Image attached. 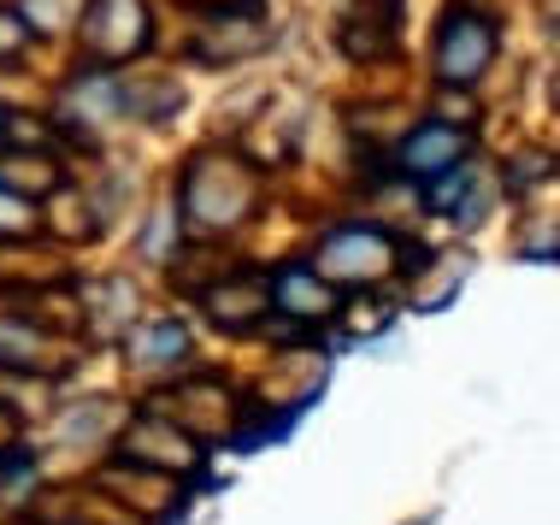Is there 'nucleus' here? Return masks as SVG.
<instances>
[{"mask_svg":"<svg viewBox=\"0 0 560 525\" xmlns=\"http://www.w3.org/2000/svg\"><path fill=\"white\" fill-rule=\"evenodd\" d=\"M354 260H366V278L389 272V236H377V231H337V236L325 243V254H319V272H330V278H360Z\"/></svg>","mask_w":560,"mask_h":525,"instance_id":"7ed1b4c3","label":"nucleus"},{"mask_svg":"<svg viewBox=\"0 0 560 525\" xmlns=\"http://www.w3.org/2000/svg\"><path fill=\"white\" fill-rule=\"evenodd\" d=\"M0 142H7V130H0Z\"/></svg>","mask_w":560,"mask_h":525,"instance_id":"423d86ee","label":"nucleus"},{"mask_svg":"<svg viewBox=\"0 0 560 525\" xmlns=\"http://www.w3.org/2000/svg\"><path fill=\"white\" fill-rule=\"evenodd\" d=\"M490 59H495V24L466 19V12L443 24V36H436V71H443V83L472 89L490 71Z\"/></svg>","mask_w":560,"mask_h":525,"instance_id":"f257e3e1","label":"nucleus"},{"mask_svg":"<svg viewBox=\"0 0 560 525\" xmlns=\"http://www.w3.org/2000/svg\"><path fill=\"white\" fill-rule=\"evenodd\" d=\"M466 148L460 130H448V125H425V130H413V137L401 142V166L413 172V177H443L448 172V160Z\"/></svg>","mask_w":560,"mask_h":525,"instance_id":"20e7f679","label":"nucleus"},{"mask_svg":"<svg viewBox=\"0 0 560 525\" xmlns=\"http://www.w3.org/2000/svg\"><path fill=\"white\" fill-rule=\"evenodd\" d=\"M24 19H7V12H0V54H12V48H24Z\"/></svg>","mask_w":560,"mask_h":525,"instance_id":"39448f33","label":"nucleus"},{"mask_svg":"<svg viewBox=\"0 0 560 525\" xmlns=\"http://www.w3.org/2000/svg\"><path fill=\"white\" fill-rule=\"evenodd\" d=\"M83 42L101 59H130L136 48H148V7L142 0H95L83 12Z\"/></svg>","mask_w":560,"mask_h":525,"instance_id":"f03ea898","label":"nucleus"}]
</instances>
